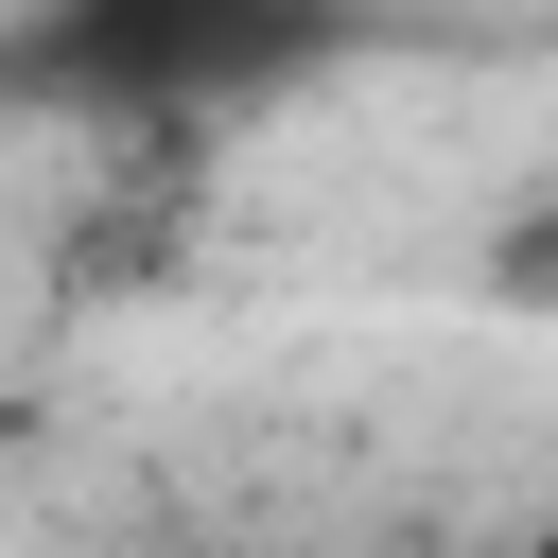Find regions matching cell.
I'll use <instances>...</instances> for the list:
<instances>
[{"instance_id":"3","label":"cell","mask_w":558,"mask_h":558,"mask_svg":"<svg viewBox=\"0 0 558 558\" xmlns=\"http://www.w3.org/2000/svg\"><path fill=\"white\" fill-rule=\"evenodd\" d=\"M0 453H17V401H0Z\"/></svg>"},{"instance_id":"1","label":"cell","mask_w":558,"mask_h":558,"mask_svg":"<svg viewBox=\"0 0 558 558\" xmlns=\"http://www.w3.org/2000/svg\"><path fill=\"white\" fill-rule=\"evenodd\" d=\"M262 35H279L262 0H70V52L105 87H174L192 52H262Z\"/></svg>"},{"instance_id":"2","label":"cell","mask_w":558,"mask_h":558,"mask_svg":"<svg viewBox=\"0 0 558 558\" xmlns=\"http://www.w3.org/2000/svg\"><path fill=\"white\" fill-rule=\"evenodd\" d=\"M506 558H558V506H541V523H523V541H506Z\"/></svg>"}]
</instances>
